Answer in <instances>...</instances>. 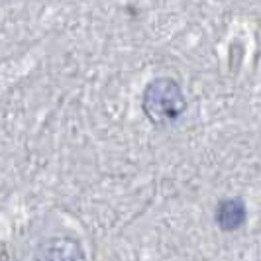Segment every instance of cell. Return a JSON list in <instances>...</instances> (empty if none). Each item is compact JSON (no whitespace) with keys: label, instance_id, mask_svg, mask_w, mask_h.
Here are the masks:
<instances>
[{"label":"cell","instance_id":"6da1fadb","mask_svg":"<svg viewBox=\"0 0 261 261\" xmlns=\"http://www.w3.org/2000/svg\"><path fill=\"white\" fill-rule=\"evenodd\" d=\"M142 108L145 118L157 126L167 128L177 124L187 110V98L181 85L169 77L153 79L144 91Z\"/></svg>","mask_w":261,"mask_h":261},{"label":"cell","instance_id":"7a4b0ae2","mask_svg":"<svg viewBox=\"0 0 261 261\" xmlns=\"http://www.w3.org/2000/svg\"><path fill=\"white\" fill-rule=\"evenodd\" d=\"M34 261H85V253L81 242L75 238L53 236L39 244Z\"/></svg>","mask_w":261,"mask_h":261},{"label":"cell","instance_id":"3957f363","mask_svg":"<svg viewBox=\"0 0 261 261\" xmlns=\"http://www.w3.org/2000/svg\"><path fill=\"white\" fill-rule=\"evenodd\" d=\"M216 224L224 232H236L246 222V206L240 198H224L216 206Z\"/></svg>","mask_w":261,"mask_h":261}]
</instances>
